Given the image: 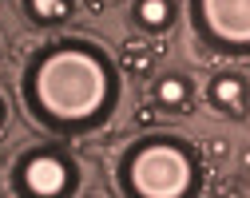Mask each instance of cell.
<instances>
[{
    "label": "cell",
    "instance_id": "cell-4",
    "mask_svg": "<svg viewBox=\"0 0 250 198\" xmlns=\"http://www.w3.org/2000/svg\"><path fill=\"white\" fill-rule=\"evenodd\" d=\"M80 182L76 162L56 147H32L12 167V190L28 198H64Z\"/></svg>",
    "mask_w": 250,
    "mask_h": 198
},
{
    "label": "cell",
    "instance_id": "cell-9",
    "mask_svg": "<svg viewBox=\"0 0 250 198\" xmlns=\"http://www.w3.org/2000/svg\"><path fill=\"white\" fill-rule=\"evenodd\" d=\"M123 63H127V72H135V76H147V72H151V56H147V52H139L135 44L123 48Z\"/></svg>",
    "mask_w": 250,
    "mask_h": 198
},
{
    "label": "cell",
    "instance_id": "cell-12",
    "mask_svg": "<svg viewBox=\"0 0 250 198\" xmlns=\"http://www.w3.org/2000/svg\"><path fill=\"white\" fill-rule=\"evenodd\" d=\"M242 167H250V151H246V155H242Z\"/></svg>",
    "mask_w": 250,
    "mask_h": 198
},
{
    "label": "cell",
    "instance_id": "cell-2",
    "mask_svg": "<svg viewBox=\"0 0 250 198\" xmlns=\"http://www.w3.org/2000/svg\"><path fill=\"white\" fill-rule=\"evenodd\" d=\"M115 178L119 190L131 198H187L203 182L195 147L175 135H151L131 143L119 158Z\"/></svg>",
    "mask_w": 250,
    "mask_h": 198
},
{
    "label": "cell",
    "instance_id": "cell-10",
    "mask_svg": "<svg viewBox=\"0 0 250 198\" xmlns=\"http://www.w3.org/2000/svg\"><path fill=\"white\" fill-rule=\"evenodd\" d=\"M135 123L139 127H155V107H139L135 111Z\"/></svg>",
    "mask_w": 250,
    "mask_h": 198
},
{
    "label": "cell",
    "instance_id": "cell-5",
    "mask_svg": "<svg viewBox=\"0 0 250 198\" xmlns=\"http://www.w3.org/2000/svg\"><path fill=\"white\" fill-rule=\"evenodd\" d=\"M207 99H210V107H218L223 115H242L246 103H250V83L238 72H218L207 83Z\"/></svg>",
    "mask_w": 250,
    "mask_h": 198
},
{
    "label": "cell",
    "instance_id": "cell-6",
    "mask_svg": "<svg viewBox=\"0 0 250 198\" xmlns=\"http://www.w3.org/2000/svg\"><path fill=\"white\" fill-rule=\"evenodd\" d=\"M131 16H135V24L143 32H155V36H159V32H167L171 20H175V0H135Z\"/></svg>",
    "mask_w": 250,
    "mask_h": 198
},
{
    "label": "cell",
    "instance_id": "cell-3",
    "mask_svg": "<svg viewBox=\"0 0 250 198\" xmlns=\"http://www.w3.org/2000/svg\"><path fill=\"white\" fill-rule=\"evenodd\" d=\"M195 40L227 59H250V0H187Z\"/></svg>",
    "mask_w": 250,
    "mask_h": 198
},
{
    "label": "cell",
    "instance_id": "cell-7",
    "mask_svg": "<svg viewBox=\"0 0 250 198\" xmlns=\"http://www.w3.org/2000/svg\"><path fill=\"white\" fill-rule=\"evenodd\" d=\"M155 103L167 107V111H187L191 107V83H187L183 76H163V79H155Z\"/></svg>",
    "mask_w": 250,
    "mask_h": 198
},
{
    "label": "cell",
    "instance_id": "cell-1",
    "mask_svg": "<svg viewBox=\"0 0 250 198\" xmlns=\"http://www.w3.org/2000/svg\"><path fill=\"white\" fill-rule=\"evenodd\" d=\"M24 107L52 135H87L119 103L115 59L91 40H56L32 52L20 76Z\"/></svg>",
    "mask_w": 250,
    "mask_h": 198
},
{
    "label": "cell",
    "instance_id": "cell-8",
    "mask_svg": "<svg viewBox=\"0 0 250 198\" xmlns=\"http://www.w3.org/2000/svg\"><path fill=\"white\" fill-rule=\"evenodd\" d=\"M76 8V0H24V12L36 24H64Z\"/></svg>",
    "mask_w": 250,
    "mask_h": 198
},
{
    "label": "cell",
    "instance_id": "cell-11",
    "mask_svg": "<svg viewBox=\"0 0 250 198\" xmlns=\"http://www.w3.org/2000/svg\"><path fill=\"white\" fill-rule=\"evenodd\" d=\"M0 127H4V99H0Z\"/></svg>",
    "mask_w": 250,
    "mask_h": 198
}]
</instances>
